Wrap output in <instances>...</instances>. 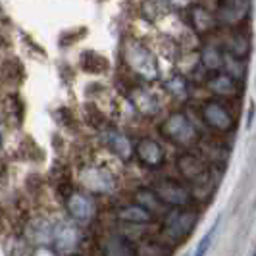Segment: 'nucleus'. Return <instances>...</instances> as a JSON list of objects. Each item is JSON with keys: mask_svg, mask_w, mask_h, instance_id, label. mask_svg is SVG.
Masks as SVG:
<instances>
[{"mask_svg": "<svg viewBox=\"0 0 256 256\" xmlns=\"http://www.w3.org/2000/svg\"><path fill=\"white\" fill-rule=\"evenodd\" d=\"M248 12V0H226L222 8V20L230 26H237Z\"/></svg>", "mask_w": 256, "mask_h": 256, "instance_id": "11", "label": "nucleus"}, {"mask_svg": "<svg viewBox=\"0 0 256 256\" xmlns=\"http://www.w3.org/2000/svg\"><path fill=\"white\" fill-rule=\"evenodd\" d=\"M108 144H110V148L118 152L120 156H124V158H128L129 154H131V146H129V141L122 135V133H108Z\"/></svg>", "mask_w": 256, "mask_h": 256, "instance_id": "17", "label": "nucleus"}, {"mask_svg": "<svg viewBox=\"0 0 256 256\" xmlns=\"http://www.w3.org/2000/svg\"><path fill=\"white\" fill-rule=\"evenodd\" d=\"M208 87L214 94L224 96V98H233L239 94V85L237 81L230 76V74H216L214 77L208 79Z\"/></svg>", "mask_w": 256, "mask_h": 256, "instance_id": "10", "label": "nucleus"}, {"mask_svg": "<svg viewBox=\"0 0 256 256\" xmlns=\"http://www.w3.org/2000/svg\"><path fill=\"white\" fill-rule=\"evenodd\" d=\"M202 118L206 126L220 133H230L235 129V118L230 110L220 102H206L202 106Z\"/></svg>", "mask_w": 256, "mask_h": 256, "instance_id": "5", "label": "nucleus"}, {"mask_svg": "<svg viewBox=\"0 0 256 256\" xmlns=\"http://www.w3.org/2000/svg\"><path fill=\"white\" fill-rule=\"evenodd\" d=\"M160 131L174 144H180L185 148L198 142V131L194 129L191 120L183 114H172L170 118H166V122L160 126Z\"/></svg>", "mask_w": 256, "mask_h": 256, "instance_id": "1", "label": "nucleus"}, {"mask_svg": "<svg viewBox=\"0 0 256 256\" xmlns=\"http://www.w3.org/2000/svg\"><path fill=\"white\" fill-rule=\"evenodd\" d=\"M118 218L128 224H148L152 222V214L144 210L141 204H128L118 210Z\"/></svg>", "mask_w": 256, "mask_h": 256, "instance_id": "13", "label": "nucleus"}, {"mask_svg": "<svg viewBox=\"0 0 256 256\" xmlns=\"http://www.w3.org/2000/svg\"><path fill=\"white\" fill-rule=\"evenodd\" d=\"M254 256H256V254H254Z\"/></svg>", "mask_w": 256, "mask_h": 256, "instance_id": "23", "label": "nucleus"}, {"mask_svg": "<svg viewBox=\"0 0 256 256\" xmlns=\"http://www.w3.org/2000/svg\"><path fill=\"white\" fill-rule=\"evenodd\" d=\"M196 214L191 210H174L166 220L164 235L172 243H181L194 228Z\"/></svg>", "mask_w": 256, "mask_h": 256, "instance_id": "2", "label": "nucleus"}, {"mask_svg": "<svg viewBox=\"0 0 256 256\" xmlns=\"http://www.w3.org/2000/svg\"><path fill=\"white\" fill-rule=\"evenodd\" d=\"M2 108H4L6 122H8L12 128H16V126H22L26 108H24V102H22V98H20L18 94H6L4 102H2Z\"/></svg>", "mask_w": 256, "mask_h": 256, "instance_id": "12", "label": "nucleus"}, {"mask_svg": "<svg viewBox=\"0 0 256 256\" xmlns=\"http://www.w3.org/2000/svg\"><path fill=\"white\" fill-rule=\"evenodd\" d=\"M214 233H216V226H212L210 231H208L204 237L200 239V243H198V246H196V250H194V254L192 256H206L208 248H210V244H212V237H214Z\"/></svg>", "mask_w": 256, "mask_h": 256, "instance_id": "19", "label": "nucleus"}, {"mask_svg": "<svg viewBox=\"0 0 256 256\" xmlns=\"http://www.w3.org/2000/svg\"><path fill=\"white\" fill-rule=\"evenodd\" d=\"M137 204H141L144 210H148L150 214L152 212H164V202L154 194V191H139L137 192Z\"/></svg>", "mask_w": 256, "mask_h": 256, "instance_id": "16", "label": "nucleus"}, {"mask_svg": "<svg viewBox=\"0 0 256 256\" xmlns=\"http://www.w3.org/2000/svg\"><path fill=\"white\" fill-rule=\"evenodd\" d=\"M154 194L168 206H174V208H183L191 202V194L189 191L178 183V181H172V180H164V181H158L154 185Z\"/></svg>", "mask_w": 256, "mask_h": 256, "instance_id": "3", "label": "nucleus"}, {"mask_svg": "<svg viewBox=\"0 0 256 256\" xmlns=\"http://www.w3.org/2000/svg\"><path fill=\"white\" fill-rule=\"evenodd\" d=\"M102 250L104 256H135L131 243L124 237H118V235H112L106 239Z\"/></svg>", "mask_w": 256, "mask_h": 256, "instance_id": "14", "label": "nucleus"}, {"mask_svg": "<svg viewBox=\"0 0 256 256\" xmlns=\"http://www.w3.org/2000/svg\"><path fill=\"white\" fill-rule=\"evenodd\" d=\"M135 154L142 166L146 168H160L164 164V148L154 141V139H141L135 146Z\"/></svg>", "mask_w": 256, "mask_h": 256, "instance_id": "9", "label": "nucleus"}, {"mask_svg": "<svg viewBox=\"0 0 256 256\" xmlns=\"http://www.w3.org/2000/svg\"><path fill=\"white\" fill-rule=\"evenodd\" d=\"M128 62L139 76L146 77V79H154L156 77V62L150 56V52L146 50V48H142L141 44H135V42L129 44Z\"/></svg>", "mask_w": 256, "mask_h": 256, "instance_id": "7", "label": "nucleus"}, {"mask_svg": "<svg viewBox=\"0 0 256 256\" xmlns=\"http://www.w3.org/2000/svg\"><path fill=\"white\" fill-rule=\"evenodd\" d=\"M178 168H180L181 176L187 181L194 183V185H202L208 180V164L202 162L194 154H181L180 158H178Z\"/></svg>", "mask_w": 256, "mask_h": 256, "instance_id": "6", "label": "nucleus"}, {"mask_svg": "<svg viewBox=\"0 0 256 256\" xmlns=\"http://www.w3.org/2000/svg\"><path fill=\"white\" fill-rule=\"evenodd\" d=\"M81 68L87 74H104L108 70V62H106V58L100 56V54L83 52V56H81Z\"/></svg>", "mask_w": 256, "mask_h": 256, "instance_id": "15", "label": "nucleus"}, {"mask_svg": "<svg viewBox=\"0 0 256 256\" xmlns=\"http://www.w3.org/2000/svg\"><path fill=\"white\" fill-rule=\"evenodd\" d=\"M20 156L24 158V160H38V158H42V154L38 150V144L33 139H24L22 144H20Z\"/></svg>", "mask_w": 256, "mask_h": 256, "instance_id": "18", "label": "nucleus"}, {"mask_svg": "<svg viewBox=\"0 0 256 256\" xmlns=\"http://www.w3.org/2000/svg\"><path fill=\"white\" fill-rule=\"evenodd\" d=\"M66 206H68V212L70 216L76 220V222H81V224H87L92 220L96 208H94V202L89 194L85 192H72L66 196Z\"/></svg>", "mask_w": 256, "mask_h": 256, "instance_id": "8", "label": "nucleus"}, {"mask_svg": "<svg viewBox=\"0 0 256 256\" xmlns=\"http://www.w3.org/2000/svg\"><path fill=\"white\" fill-rule=\"evenodd\" d=\"M35 256H54V254H52L50 250H46V248H40V250H37Z\"/></svg>", "mask_w": 256, "mask_h": 256, "instance_id": "20", "label": "nucleus"}, {"mask_svg": "<svg viewBox=\"0 0 256 256\" xmlns=\"http://www.w3.org/2000/svg\"><path fill=\"white\" fill-rule=\"evenodd\" d=\"M0 226H2V210H0Z\"/></svg>", "mask_w": 256, "mask_h": 256, "instance_id": "22", "label": "nucleus"}, {"mask_svg": "<svg viewBox=\"0 0 256 256\" xmlns=\"http://www.w3.org/2000/svg\"><path fill=\"white\" fill-rule=\"evenodd\" d=\"M2 144H4V141H2V131H0V150H2Z\"/></svg>", "mask_w": 256, "mask_h": 256, "instance_id": "21", "label": "nucleus"}, {"mask_svg": "<svg viewBox=\"0 0 256 256\" xmlns=\"http://www.w3.org/2000/svg\"><path fill=\"white\" fill-rule=\"evenodd\" d=\"M81 183L89 189L90 192H112L116 189V180L114 176L98 166H87L81 170Z\"/></svg>", "mask_w": 256, "mask_h": 256, "instance_id": "4", "label": "nucleus"}]
</instances>
